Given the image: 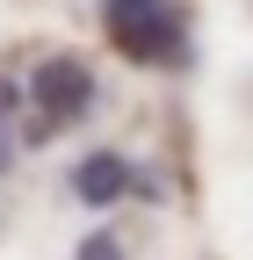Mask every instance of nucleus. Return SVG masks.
<instances>
[{
  "mask_svg": "<svg viewBox=\"0 0 253 260\" xmlns=\"http://www.w3.org/2000/svg\"><path fill=\"white\" fill-rule=\"evenodd\" d=\"M73 195L87 210H109V203H123V195H160V188H152V174H138L123 152H87L73 167Z\"/></svg>",
  "mask_w": 253,
  "mask_h": 260,
  "instance_id": "7ed1b4c3",
  "label": "nucleus"
},
{
  "mask_svg": "<svg viewBox=\"0 0 253 260\" xmlns=\"http://www.w3.org/2000/svg\"><path fill=\"white\" fill-rule=\"evenodd\" d=\"M102 29L131 65H188V8L181 0H102Z\"/></svg>",
  "mask_w": 253,
  "mask_h": 260,
  "instance_id": "f03ea898",
  "label": "nucleus"
},
{
  "mask_svg": "<svg viewBox=\"0 0 253 260\" xmlns=\"http://www.w3.org/2000/svg\"><path fill=\"white\" fill-rule=\"evenodd\" d=\"M22 145H51L58 130H73L87 109H94V65L87 58H73V51H58V58H44L37 73L22 80Z\"/></svg>",
  "mask_w": 253,
  "mask_h": 260,
  "instance_id": "f257e3e1",
  "label": "nucleus"
},
{
  "mask_svg": "<svg viewBox=\"0 0 253 260\" xmlns=\"http://www.w3.org/2000/svg\"><path fill=\"white\" fill-rule=\"evenodd\" d=\"M73 260H123V239H116V232H87Z\"/></svg>",
  "mask_w": 253,
  "mask_h": 260,
  "instance_id": "20e7f679",
  "label": "nucleus"
}]
</instances>
